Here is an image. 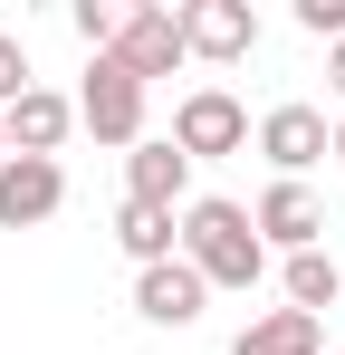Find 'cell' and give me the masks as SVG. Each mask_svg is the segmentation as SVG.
<instances>
[{"label":"cell","mask_w":345,"mask_h":355,"mask_svg":"<svg viewBox=\"0 0 345 355\" xmlns=\"http://www.w3.org/2000/svg\"><path fill=\"white\" fill-rule=\"evenodd\" d=\"M19 96H29V49H19V39L0 29V116H10Z\"/></svg>","instance_id":"cell-16"},{"label":"cell","mask_w":345,"mask_h":355,"mask_svg":"<svg viewBox=\"0 0 345 355\" xmlns=\"http://www.w3.org/2000/svg\"><path fill=\"white\" fill-rule=\"evenodd\" d=\"M115 240H125V259H134V269L182 259V221H172V211H154V202H125V211H115Z\"/></svg>","instance_id":"cell-13"},{"label":"cell","mask_w":345,"mask_h":355,"mask_svg":"<svg viewBox=\"0 0 345 355\" xmlns=\"http://www.w3.org/2000/svg\"><path fill=\"white\" fill-rule=\"evenodd\" d=\"M326 87H336V96H345V39H336V49H326Z\"/></svg>","instance_id":"cell-18"},{"label":"cell","mask_w":345,"mask_h":355,"mask_svg":"<svg viewBox=\"0 0 345 355\" xmlns=\"http://www.w3.org/2000/svg\"><path fill=\"white\" fill-rule=\"evenodd\" d=\"M336 164H345V125H336Z\"/></svg>","instance_id":"cell-20"},{"label":"cell","mask_w":345,"mask_h":355,"mask_svg":"<svg viewBox=\"0 0 345 355\" xmlns=\"http://www.w3.org/2000/svg\"><path fill=\"white\" fill-rule=\"evenodd\" d=\"M297 29L336 49V39H345V0H297Z\"/></svg>","instance_id":"cell-17"},{"label":"cell","mask_w":345,"mask_h":355,"mask_svg":"<svg viewBox=\"0 0 345 355\" xmlns=\"http://www.w3.org/2000/svg\"><path fill=\"white\" fill-rule=\"evenodd\" d=\"M57 202H67V173L39 164V154H10L0 164V231H39Z\"/></svg>","instance_id":"cell-7"},{"label":"cell","mask_w":345,"mask_h":355,"mask_svg":"<svg viewBox=\"0 0 345 355\" xmlns=\"http://www.w3.org/2000/svg\"><path fill=\"white\" fill-rule=\"evenodd\" d=\"M278 288H288V307H297V317H326V307L345 297V269L326 259V250H297V259L278 269Z\"/></svg>","instance_id":"cell-14"},{"label":"cell","mask_w":345,"mask_h":355,"mask_svg":"<svg viewBox=\"0 0 345 355\" xmlns=\"http://www.w3.org/2000/svg\"><path fill=\"white\" fill-rule=\"evenodd\" d=\"M202 269L192 259H163V269H134V307H144V327H192L202 317Z\"/></svg>","instance_id":"cell-10"},{"label":"cell","mask_w":345,"mask_h":355,"mask_svg":"<svg viewBox=\"0 0 345 355\" xmlns=\"http://www.w3.org/2000/svg\"><path fill=\"white\" fill-rule=\"evenodd\" d=\"M172 144H182L192 164H211V154H240V144H249V106H240L230 87H192V96L172 106Z\"/></svg>","instance_id":"cell-3"},{"label":"cell","mask_w":345,"mask_h":355,"mask_svg":"<svg viewBox=\"0 0 345 355\" xmlns=\"http://www.w3.org/2000/svg\"><path fill=\"white\" fill-rule=\"evenodd\" d=\"M67 29H77V39L106 58V49H115V29H125V0H77V10H67Z\"/></svg>","instance_id":"cell-15"},{"label":"cell","mask_w":345,"mask_h":355,"mask_svg":"<svg viewBox=\"0 0 345 355\" xmlns=\"http://www.w3.org/2000/svg\"><path fill=\"white\" fill-rule=\"evenodd\" d=\"M125 202H154V211H192V154L182 144H134L125 154Z\"/></svg>","instance_id":"cell-8"},{"label":"cell","mask_w":345,"mask_h":355,"mask_svg":"<svg viewBox=\"0 0 345 355\" xmlns=\"http://www.w3.org/2000/svg\"><path fill=\"white\" fill-rule=\"evenodd\" d=\"M259 154L278 164V182H297L307 164L336 154V125L317 116V106H269V116H259Z\"/></svg>","instance_id":"cell-6"},{"label":"cell","mask_w":345,"mask_h":355,"mask_svg":"<svg viewBox=\"0 0 345 355\" xmlns=\"http://www.w3.org/2000/svg\"><path fill=\"white\" fill-rule=\"evenodd\" d=\"M0 164H10V125H0Z\"/></svg>","instance_id":"cell-19"},{"label":"cell","mask_w":345,"mask_h":355,"mask_svg":"<svg viewBox=\"0 0 345 355\" xmlns=\"http://www.w3.org/2000/svg\"><path fill=\"white\" fill-rule=\"evenodd\" d=\"M182 49L211 58V67L249 58V49H259V10H249V0H182Z\"/></svg>","instance_id":"cell-5"},{"label":"cell","mask_w":345,"mask_h":355,"mask_svg":"<svg viewBox=\"0 0 345 355\" xmlns=\"http://www.w3.org/2000/svg\"><path fill=\"white\" fill-rule=\"evenodd\" d=\"M77 125H87L96 144H125V154L144 144V77L115 58V49L87 67V87H77Z\"/></svg>","instance_id":"cell-2"},{"label":"cell","mask_w":345,"mask_h":355,"mask_svg":"<svg viewBox=\"0 0 345 355\" xmlns=\"http://www.w3.org/2000/svg\"><path fill=\"white\" fill-rule=\"evenodd\" d=\"M182 259L202 269V288H259V279H269L259 221H249L240 202H221V192H202V202L182 211Z\"/></svg>","instance_id":"cell-1"},{"label":"cell","mask_w":345,"mask_h":355,"mask_svg":"<svg viewBox=\"0 0 345 355\" xmlns=\"http://www.w3.org/2000/svg\"><path fill=\"white\" fill-rule=\"evenodd\" d=\"M317 346H326V317H297V307H269L230 336V355H317Z\"/></svg>","instance_id":"cell-12"},{"label":"cell","mask_w":345,"mask_h":355,"mask_svg":"<svg viewBox=\"0 0 345 355\" xmlns=\"http://www.w3.org/2000/svg\"><path fill=\"white\" fill-rule=\"evenodd\" d=\"M0 125H10V154H39V164H57V144H67L77 106H67V96H48V87H29V96H19Z\"/></svg>","instance_id":"cell-11"},{"label":"cell","mask_w":345,"mask_h":355,"mask_svg":"<svg viewBox=\"0 0 345 355\" xmlns=\"http://www.w3.org/2000/svg\"><path fill=\"white\" fill-rule=\"evenodd\" d=\"M249 221H259V240L288 250V259H297V250H317V231H326V211H317V192H307V182H269Z\"/></svg>","instance_id":"cell-9"},{"label":"cell","mask_w":345,"mask_h":355,"mask_svg":"<svg viewBox=\"0 0 345 355\" xmlns=\"http://www.w3.org/2000/svg\"><path fill=\"white\" fill-rule=\"evenodd\" d=\"M115 58L134 67L144 87H154V77H172V67L192 58V49H182V10H163V0H134V10H125V29H115Z\"/></svg>","instance_id":"cell-4"}]
</instances>
